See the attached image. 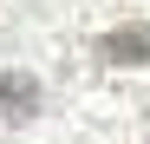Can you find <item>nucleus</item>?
Returning <instances> with one entry per match:
<instances>
[{
    "instance_id": "nucleus-1",
    "label": "nucleus",
    "mask_w": 150,
    "mask_h": 144,
    "mask_svg": "<svg viewBox=\"0 0 150 144\" xmlns=\"http://www.w3.org/2000/svg\"><path fill=\"white\" fill-rule=\"evenodd\" d=\"M39 111V79L33 72H0V125H26Z\"/></svg>"
},
{
    "instance_id": "nucleus-2",
    "label": "nucleus",
    "mask_w": 150,
    "mask_h": 144,
    "mask_svg": "<svg viewBox=\"0 0 150 144\" xmlns=\"http://www.w3.org/2000/svg\"><path fill=\"white\" fill-rule=\"evenodd\" d=\"M98 59H111V66H144L150 59V26H117L98 39Z\"/></svg>"
}]
</instances>
